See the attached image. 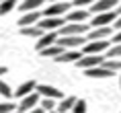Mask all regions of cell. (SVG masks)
<instances>
[{"label": "cell", "instance_id": "6da1fadb", "mask_svg": "<svg viewBox=\"0 0 121 113\" xmlns=\"http://www.w3.org/2000/svg\"><path fill=\"white\" fill-rule=\"evenodd\" d=\"M68 8H74L70 2H66V0H60V2H51L49 8H43V17H64L68 13Z\"/></svg>", "mask_w": 121, "mask_h": 113}, {"label": "cell", "instance_id": "7a4b0ae2", "mask_svg": "<svg viewBox=\"0 0 121 113\" xmlns=\"http://www.w3.org/2000/svg\"><path fill=\"white\" fill-rule=\"evenodd\" d=\"M37 25L43 31H60L62 25H66V19L64 17H41Z\"/></svg>", "mask_w": 121, "mask_h": 113}, {"label": "cell", "instance_id": "3957f363", "mask_svg": "<svg viewBox=\"0 0 121 113\" xmlns=\"http://www.w3.org/2000/svg\"><path fill=\"white\" fill-rule=\"evenodd\" d=\"M84 41H88V39H84V35H64V37H57L56 43L62 45L64 50H76Z\"/></svg>", "mask_w": 121, "mask_h": 113}, {"label": "cell", "instance_id": "277c9868", "mask_svg": "<svg viewBox=\"0 0 121 113\" xmlns=\"http://www.w3.org/2000/svg\"><path fill=\"white\" fill-rule=\"evenodd\" d=\"M88 29H90V25H84V23H68V25H62L57 35L60 37H64V35H84Z\"/></svg>", "mask_w": 121, "mask_h": 113}, {"label": "cell", "instance_id": "5b68a950", "mask_svg": "<svg viewBox=\"0 0 121 113\" xmlns=\"http://www.w3.org/2000/svg\"><path fill=\"white\" fill-rule=\"evenodd\" d=\"M111 47L107 39H96V41H88V43L82 47V56H88V54H103Z\"/></svg>", "mask_w": 121, "mask_h": 113}, {"label": "cell", "instance_id": "8992f818", "mask_svg": "<svg viewBox=\"0 0 121 113\" xmlns=\"http://www.w3.org/2000/svg\"><path fill=\"white\" fill-rule=\"evenodd\" d=\"M39 101H41V95L37 93V90H33V93H29L27 97H23L21 99V105L17 107L21 113H27V111H31V109H35V107L39 105Z\"/></svg>", "mask_w": 121, "mask_h": 113}, {"label": "cell", "instance_id": "52a82bcc", "mask_svg": "<svg viewBox=\"0 0 121 113\" xmlns=\"http://www.w3.org/2000/svg\"><path fill=\"white\" fill-rule=\"evenodd\" d=\"M105 60H107V58H103L101 54H88V56H82V58H80V60L76 62V66H78V68H82V70H86V68L101 66Z\"/></svg>", "mask_w": 121, "mask_h": 113}, {"label": "cell", "instance_id": "ba28073f", "mask_svg": "<svg viewBox=\"0 0 121 113\" xmlns=\"http://www.w3.org/2000/svg\"><path fill=\"white\" fill-rule=\"evenodd\" d=\"M117 0H95L92 4L88 6V13H95V14H99V13H107V10H113V8H117Z\"/></svg>", "mask_w": 121, "mask_h": 113}, {"label": "cell", "instance_id": "9c48e42d", "mask_svg": "<svg viewBox=\"0 0 121 113\" xmlns=\"http://www.w3.org/2000/svg\"><path fill=\"white\" fill-rule=\"evenodd\" d=\"M57 37H60V35H57V31H45L43 35H41V37L35 41V50L41 51V50H45V47L53 45V43L57 41Z\"/></svg>", "mask_w": 121, "mask_h": 113}, {"label": "cell", "instance_id": "30bf717a", "mask_svg": "<svg viewBox=\"0 0 121 113\" xmlns=\"http://www.w3.org/2000/svg\"><path fill=\"white\" fill-rule=\"evenodd\" d=\"M115 19H117V13H115V10H107V13L95 14V19H92L90 25L92 27H107V25H111V23H115Z\"/></svg>", "mask_w": 121, "mask_h": 113}, {"label": "cell", "instance_id": "8fae6325", "mask_svg": "<svg viewBox=\"0 0 121 113\" xmlns=\"http://www.w3.org/2000/svg\"><path fill=\"white\" fill-rule=\"evenodd\" d=\"M84 76H88V78H111V76H115V72L101 64V66H95V68H86Z\"/></svg>", "mask_w": 121, "mask_h": 113}, {"label": "cell", "instance_id": "7c38bea8", "mask_svg": "<svg viewBox=\"0 0 121 113\" xmlns=\"http://www.w3.org/2000/svg\"><path fill=\"white\" fill-rule=\"evenodd\" d=\"M80 58H82V51H76V50H64L57 58H53V60H56V62H60V64H76Z\"/></svg>", "mask_w": 121, "mask_h": 113}, {"label": "cell", "instance_id": "4fadbf2b", "mask_svg": "<svg viewBox=\"0 0 121 113\" xmlns=\"http://www.w3.org/2000/svg\"><path fill=\"white\" fill-rule=\"evenodd\" d=\"M35 90H37L41 97H45V99H64V93L57 90L56 86H49V84H37Z\"/></svg>", "mask_w": 121, "mask_h": 113}, {"label": "cell", "instance_id": "5bb4252c", "mask_svg": "<svg viewBox=\"0 0 121 113\" xmlns=\"http://www.w3.org/2000/svg\"><path fill=\"white\" fill-rule=\"evenodd\" d=\"M113 33V27L107 25V27H92L88 33V41H96V39H109Z\"/></svg>", "mask_w": 121, "mask_h": 113}, {"label": "cell", "instance_id": "9a60e30c", "mask_svg": "<svg viewBox=\"0 0 121 113\" xmlns=\"http://www.w3.org/2000/svg\"><path fill=\"white\" fill-rule=\"evenodd\" d=\"M39 19H41V13L39 10H31V13H25L23 17L19 19V27H31V25H37Z\"/></svg>", "mask_w": 121, "mask_h": 113}, {"label": "cell", "instance_id": "2e32d148", "mask_svg": "<svg viewBox=\"0 0 121 113\" xmlns=\"http://www.w3.org/2000/svg\"><path fill=\"white\" fill-rule=\"evenodd\" d=\"M37 88V82L35 80H27V82H23L17 90H13V97H17V99H23V97H27L29 93H33Z\"/></svg>", "mask_w": 121, "mask_h": 113}, {"label": "cell", "instance_id": "e0dca14e", "mask_svg": "<svg viewBox=\"0 0 121 113\" xmlns=\"http://www.w3.org/2000/svg\"><path fill=\"white\" fill-rule=\"evenodd\" d=\"M88 10H84V8H76V10H70V13L66 14V21L68 23H84V21L88 19Z\"/></svg>", "mask_w": 121, "mask_h": 113}, {"label": "cell", "instance_id": "ac0fdd59", "mask_svg": "<svg viewBox=\"0 0 121 113\" xmlns=\"http://www.w3.org/2000/svg\"><path fill=\"white\" fill-rule=\"evenodd\" d=\"M43 33L45 31L39 25H31V27H23V29H21V35H23V37H31V39H39Z\"/></svg>", "mask_w": 121, "mask_h": 113}, {"label": "cell", "instance_id": "d6986e66", "mask_svg": "<svg viewBox=\"0 0 121 113\" xmlns=\"http://www.w3.org/2000/svg\"><path fill=\"white\" fill-rule=\"evenodd\" d=\"M74 103H76V97H64V99L56 105V111L57 113H70L72 107H74Z\"/></svg>", "mask_w": 121, "mask_h": 113}, {"label": "cell", "instance_id": "ffe728a7", "mask_svg": "<svg viewBox=\"0 0 121 113\" xmlns=\"http://www.w3.org/2000/svg\"><path fill=\"white\" fill-rule=\"evenodd\" d=\"M62 51H64V47H62V45L53 43V45H49V47L41 50V51H39V56H41V58H57Z\"/></svg>", "mask_w": 121, "mask_h": 113}, {"label": "cell", "instance_id": "44dd1931", "mask_svg": "<svg viewBox=\"0 0 121 113\" xmlns=\"http://www.w3.org/2000/svg\"><path fill=\"white\" fill-rule=\"evenodd\" d=\"M45 0H25L23 4H21L19 10H23V13H31V10H39V8L43 6Z\"/></svg>", "mask_w": 121, "mask_h": 113}, {"label": "cell", "instance_id": "7402d4cb", "mask_svg": "<svg viewBox=\"0 0 121 113\" xmlns=\"http://www.w3.org/2000/svg\"><path fill=\"white\" fill-rule=\"evenodd\" d=\"M103 66L109 68V70H113V72H121V60H117V58H107L103 62Z\"/></svg>", "mask_w": 121, "mask_h": 113}, {"label": "cell", "instance_id": "603a6c76", "mask_svg": "<svg viewBox=\"0 0 121 113\" xmlns=\"http://www.w3.org/2000/svg\"><path fill=\"white\" fill-rule=\"evenodd\" d=\"M14 6H17V0H0V17L8 14Z\"/></svg>", "mask_w": 121, "mask_h": 113}, {"label": "cell", "instance_id": "cb8c5ba5", "mask_svg": "<svg viewBox=\"0 0 121 113\" xmlns=\"http://www.w3.org/2000/svg\"><path fill=\"white\" fill-rule=\"evenodd\" d=\"M86 101L84 99H76V103H74V107H72V111L70 113H86Z\"/></svg>", "mask_w": 121, "mask_h": 113}, {"label": "cell", "instance_id": "d4e9b609", "mask_svg": "<svg viewBox=\"0 0 121 113\" xmlns=\"http://www.w3.org/2000/svg\"><path fill=\"white\" fill-rule=\"evenodd\" d=\"M107 58H121V43H113L111 47L107 50Z\"/></svg>", "mask_w": 121, "mask_h": 113}, {"label": "cell", "instance_id": "484cf974", "mask_svg": "<svg viewBox=\"0 0 121 113\" xmlns=\"http://www.w3.org/2000/svg\"><path fill=\"white\" fill-rule=\"evenodd\" d=\"M39 105H41V109H43V111H53V109H56V99H41L39 101Z\"/></svg>", "mask_w": 121, "mask_h": 113}, {"label": "cell", "instance_id": "4316f807", "mask_svg": "<svg viewBox=\"0 0 121 113\" xmlns=\"http://www.w3.org/2000/svg\"><path fill=\"white\" fill-rule=\"evenodd\" d=\"M0 95H2V97H6V99L13 97V88L8 86L6 82H2V80H0Z\"/></svg>", "mask_w": 121, "mask_h": 113}, {"label": "cell", "instance_id": "83f0119b", "mask_svg": "<svg viewBox=\"0 0 121 113\" xmlns=\"http://www.w3.org/2000/svg\"><path fill=\"white\" fill-rule=\"evenodd\" d=\"M92 2H95V0H74L72 6H76V8H88Z\"/></svg>", "mask_w": 121, "mask_h": 113}, {"label": "cell", "instance_id": "f1b7e54d", "mask_svg": "<svg viewBox=\"0 0 121 113\" xmlns=\"http://www.w3.org/2000/svg\"><path fill=\"white\" fill-rule=\"evenodd\" d=\"M17 109V105L14 103H0V113H10Z\"/></svg>", "mask_w": 121, "mask_h": 113}, {"label": "cell", "instance_id": "f546056e", "mask_svg": "<svg viewBox=\"0 0 121 113\" xmlns=\"http://www.w3.org/2000/svg\"><path fill=\"white\" fill-rule=\"evenodd\" d=\"M115 29H117V31H121V14H119V17H117V19H115Z\"/></svg>", "mask_w": 121, "mask_h": 113}, {"label": "cell", "instance_id": "4dcf8cb0", "mask_svg": "<svg viewBox=\"0 0 121 113\" xmlns=\"http://www.w3.org/2000/svg\"><path fill=\"white\" fill-rule=\"evenodd\" d=\"M113 43H121V31L115 33V37H113Z\"/></svg>", "mask_w": 121, "mask_h": 113}, {"label": "cell", "instance_id": "1f68e13d", "mask_svg": "<svg viewBox=\"0 0 121 113\" xmlns=\"http://www.w3.org/2000/svg\"><path fill=\"white\" fill-rule=\"evenodd\" d=\"M27 113H45L41 107H35V109H31V111H27Z\"/></svg>", "mask_w": 121, "mask_h": 113}, {"label": "cell", "instance_id": "d6a6232c", "mask_svg": "<svg viewBox=\"0 0 121 113\" xmlns=\"http://www.w3.org/2000/svg\"><path fill=\"white\" fill-rule=\"evenodd\" d=\"M6 70H8L6 66H0V76H2V74H6Z\"/></svg>", "mask_w": 121, "mask_h": 113}, {"label": "cell", "instance_id": "836d02e7", "mask_svg": "<svg viewBox=\"0 0 121 113\" xmlns=\"http://www.w3.org/2000/svg\"><path fill=\"white\" fill-rule=\"evenodd\" d=\"M115 13H117V17L121 14V4H119V8H115Z\"/></svg>", "mask_w": 121, "mask_h": 113}, {"label": "cell", "instance_id": "e575fe53", "mask_svg": "<svg viewBox=\"0 0 121 113\" xmlns=\"http://www.w3.org/2000/svg\"><path fill=\"white\" fill-rule=\"evenodd\" d=\"M10 113H21V111H19V109H14V111H10Z\"/></svg>", "mask_w": 121, "mask_h": 113}, {"label": "cell", "instance_id": "d590c367", "mask_svg": "<svg viewBox=\"0 0 121 113\" xmlns=\"http://www.w3.org/2000/svg\"><path fill=\"white\" fill-rule=\"evenodd\" d=\"M45 113H57V111H56V109H53V111H45Z\"/></svg>", "mask_w": 121, "mask_h": 113}, {"label": "cell", "instance_id": "8d00e7d4", "mask_svg": "<svg viewBox=\"0 0 121 113\" xmlns=\"http://www.w3.org/2000/svg\"><path fill=\"white\" fill-rule=\"evenodd\" d=\"M119 86H121V74H119Z\"/></svg>", "mask_w": 121, "mask_h": 113}, {"label": "cell", "instance_id": "74e56055", "mask_svg": "<svg viewBox=\"0 0 121 113\" xmlns=\"http://www.w3.org/2000/svg\"><path fill=\"white\" fill-rule=\"evenodd\" d=\"M49 2H60V0H49Z\"/></svg>", "mask_w": 121, "mask_h": 113}]
</instances>
